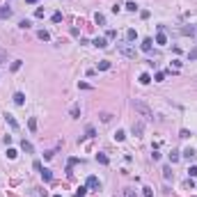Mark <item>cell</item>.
<instances>
[{
	"label": "cell",
	"instance_id": "cell-22",
	"mask_svg": "<svg viewBox=\"0 0 197 197\" xmlns=\"http://www.w3.org/2000/svg\"><path fill=\"white\" fill-rule=\"evenodd\" d=\"M96 161H99L101 165H108V156L105 154H96Z\"/></svg>",
	"mask_w": 197,
	"mask_h": 197
},
{
	"label": "cell",
	"instance_id": "cell-10",
	"mask_svg": "<svg viewBox=\"0 0 197 197\" xmlns=\"http://www.w3.org/2000/svg\"><path fill=\"white\" fill-rule=\"evenodd\" d=\"M5 119H7V124H9V126H12V129H14V131L18 129V121L14 119V117H12V115H5Z\"/></svg>",
	"mask_w": 197,
	"mask_h": 197
},
{
	"label": "cell",
	"instance_id": "cell-14",
	"mask_svg": "<svg viewBox=\"0 0 197 197\" xmlns=\"http://www.w3.org/2000/svg\"><path fill=\"white\" fill-rule=\"evenodd\" d=\"M163 177H165V179H172V177H174V172H172L170 165H165V167H163Z\"/></svg>",
	"mask_w": 197,
	"mask_h": 197
},
{
	"label": "cell",
	"instance_id": "cell-18",
	"mask_svg": "<svg viewBox=\"0 0 197 197\" xmlns=\"http://www.w3.org/2000/svg\"><path fill=\"white\" fill-rule=\"evenodd\" d=\"M156 44H161V46H165V44H167V37H165L163 32H158V37H156Z\"/></svg>",
	"mask_w": 197,
	"mask_h": 197
},
{
	"label": "cell",
	"instance_id": "cell-26",
	"mask_svg": "<svg viewBox=\"0 0 197 197\" xmlns=\"http://www.w3.org/2000/svg\"><path fill=\"white\" fill-rule=\"evenodd\" d=\"M179 158H181V156H179V151H172V154H170V163H177Z\"/></svg>",
	"mask_w": 197,
	"mask_h": 197
},
{
	"label": "cell",
	"instance_id": "cell-20",
	"mask_svg": "<svg viewBox=\"0 0 197 197\" xmlns=\"http://www.w3.org/2000/svg\"><path fill=\"white\" fill-rule=\"evenodd\" d=\"M140 83H142V85H149V83H151V76H149V73H142V76H140Z\"/></svg>",
	"mask_w": 197,
	"mask_h": 197
},
{
	"label": "cell",
	"instance_id": "cell-37",
	"mask_svg": "<svg viewBox=\"0 0 197 197\" xmlns=\"http://www.w3.org/2000/svg\"><path fill=\"white\" fill-rule=\"evenodd\" d=\"M179 137H183V140H186V137H190V131H188V129H183V131L179 133Z\"/></svg>",
	"mask_w": 197,
	"mask_h": 197
},
{
	"label": "cell",
	"instance_id": "cell-38",
	"mask_svg": "<svg viewBox=\"0 0 197 197\" xmlns=\"http://www.w3.org/2000/svg\"><path fill=\"white\" fill-rule=\"evenodd\" d=\"M85 133H87V137H94V133H96V131L92 129V126H87V131H85Z\"/></svg>",
	"mask_w": 197,
	"mask_h": 197
},
{
	"label": "cell",
	"instance_id": "cell-6",
	"mask_svg": "<svg viewBox=\"0 0 197 197\" xmlns=\"http://www.w3.org/2000/svg\"><path fill=\"white\" fill-rule=\"evenodd\" d=\"M92 44H94L96 48H105V46H108V39H105V37H96Z\"/></svg>",
	"mask_w": 197,
	"mask_h": 197
},
{
	"label": "cell",
	"instance_id": "cell-30",
	"mask_svg": "<svg viewBox=\"0 0 197 197\" xmlns=\"http://www.w3.org/2000/svg\"><path fill=\"white\" fill-rule=\"evenodd\" d=\"M115 37H117V30H108L105 32V39H115Z\"/></svg>",
	"mask_w": 197,
	"mask_h": 197
},
{
	"label": "cell",
	"instance_id": "cell-24",
	"mask_svg": "<svg viewBox=\"0 0 197 197\" xmlns=\"http://www.w3.org/2000/svg\"><path fill=\"white\" fill-rule=\"evenodd\" d=\"M41 177H44V181H51L53 179V172L51 170H41Z\"/></svg>",
	"mask_w": 197,
	"mask_h": 197
},
{
	"label": "cell",
	"instance_id": "cell-32",
	"mask_svg": "<svg viewBox=\"0 0 197 197\" xmlns=\"http://www.w3.org/2000/svg\"><path fill=\"white\" fill-rule=\"evenodd\" d=\"M188 57H190V62H193V60H197V46H195V48H193V51L188 53Z\"/></svg>",
	"mask_w": 197,
	"mask_h": 197
},
{
	"label": "cell",
	"instance_id": "cell-42",
	"mask_svg": "<svg viewBox=\"0 0 197 197\" xmlns=\"http://www.w3.org/2000/svg\"><path fill=\"white\" fill-rule=\"evenodd\" d=\"M0 62H5V55H2V53H0Z\"/></svg>",
	"mask_w": 197,
	"mask_h": 197
},
{
	"label": "cell",
	"instance_id": "cell-7",
	"mask_svg": "<svg viewBox=\"0 0 197 197\" xmlns=\"http://www.w3.org/2000/svg\"><path fill=\"white\" fill-rule=\"evenodd\" d=\"M151 44H154V41H151L149 37H147V39H142V44H140V48H142L145 53H149V51H151Z\"/></svg>",
	"mask_w": 197,
	"mask_h": 197
},
{
	"label": "cell",
	"instance_id": "cell-39",
	"mask_svg": "<svg viewBox=\"0 0 197 197\" xmlns=\"http://www.w3.org/2000/svg\"><path fill=\"white\" fill-rule=\"evenodd\" d=\"M142 190H145V197H154V190L151 188H142Z\"/></svg>",
	"mask_w": 197,
	"mask_h": 197
},
{
	"label": "cell",
	"instance_id": "cell-31",
	"mask_svg": "<svg viewBox=\"0 0 197 197\" xmlns=\"http://www.w3.org/2000/svg\"><path fill=\"white\" fill-rule=\"evenodd\" d=\"M126 9H129V12H137V5L135 2H126Z\"/></svg>",
	"mask_w": 197,
	"mask_h": 197
},
{
	"label": "cell",
	"instance_id": "cell-9",
	"mask_svg": "<svg viewBox=\"0 0 197 197\" xmlns=\"http://www.w3.org/2000/svg\"><path fill=\"white\" fill-rule=\"evenodd\" d=\"M181 32H183V34H190V37H197V25H188V28H183Z\"/></svg>",
	"mask_w": 197,
	"mask_h": 197
},
{
	"label": "cell",
	"instance_id": "cell-21",
	"mask_svg": "<svg viewBox=\"0 0 197 197\" xmlns=\"http://www.w3.org/2000/svg\"><path fill=\"white\" fill-rule=\"evenodd\" d=\"M115 140H117V142H124V140H126V133H124V131H117V133H115Z\"/></svg>",
	"mask_w": 197,
	"mask_h": 197
},
{
	"label": "cell",
	"instance_id": "cell-15",
	"mask_svg": "<svg viewBox=\"0 0 197 197\" xmlns=\"http://www.w3.org/2000/svg\"><path fill=\"white\" fill-rule=\"evenodd\" d=\"M37 37H39L41 41H48V39H51V34L46 32V30H39V32H37Z\"/></svg>",
	"mask_w": 197,
	"mask_h": 197
},
{
	"label": "cell",
	"instance_id": "cell-11",
	"mask_svg": "<svg viewBox=\"0 0 197 197\" xmlns=\"http://www.w3.org/2000/svg\"><path fill=\"white\" fill-rule=\"evenodd\" d=\"M126 39H129V41H135V39H137V32L133 30V28H129V30H126Z\"/></svg>",
	"mask_w": 197,
	"mask_h": 197
},
{
	"label": "cell",
	"instance_id": "cell-16",
	"mask_svg": "<svg viewBox=\"0 0 197 197\" xmlns=\"http://www.w3.org/2000/svg\"><path fill=\"white\" fill-rule=\"evenodd\" d=\"M21 149H23L25 154H32V145H30V142H25V140L21 142Z\"/></svg>",
	"mask_w": 197,
	"mask_h": 197
},
{
	"label": "cell",
	"instance_id": "cell-4",
	"mask_svg": "<svg viewBox=\"0 0 197 197\" xmlns=\"http://www.w3.org/2000/svg\"><path fill=\"white\" fill-rule=\"evenodd\" d=\"M133 135H142V131H145V124L142 121H133Z\"/></svg>",
	"mask_w": 197,
	"mask_h": 197
},
{
	"label": "cell",
	"instance_id": "cell-35",
	"mask_svg": "<svg viewBox=\"0 0 197 197\" xmlns=\"http://www.w3.org/2000/svg\"><path fill=\"white\" fill-rule=\"evenodd\" d=\"M18 25L23 28V30H28V28H32V23H30V21H21V23H18Z\"/></svg>",
	"mask_w": 197,
	"mask_h": 197
},
{
	"label": "cell",
	"instance_id": "cell-12",
	"mask_svg": "<svg viewBox=\"0 0 197 197\" xmlns=\"http://www.w3.org/2000/svg\"><path fill=\"white\" fill-rule=\"evenodd\" d=\"M12 16V7H0V18H9Z\"/></svg>",
	"mask_w": 197,
	"mask_h": 197
},
{
	"label": "cell",
	"instance_id": "cell-29",
	"mask_svg": "<svg viewBox=\"0 0 197 197\" xmlns=\"http://www.w3.org/2000/svg\"><path fill=\"white\" fill-rule=\"evenodd\" d=\"M62 21V12H55V14H53V23H60Z\"/></svg>",
	"mask_w": 197,
	"mask_h": 197
},
{
	"label": "cell",
	"instance_id": "cell-17",
	"mask_svg": "<svg viewBox=\"0 0 197 197\" xmlns=\"http://www.w3.org/2000/svg\"><path fill=\"white\" fill-rule=\"evenodd\" d=\"M94 21L99 23V25H105V16H103L101 12H96V16H94Z\"/></svg>",
	"mask_w": 197,
	"mask_h": 197
},
{
	"label": "cell",
	"instance_id": "cell-3",
	"mask_svg": "<svg viewBox=\"0 0 197 197\" xmlns=\"http://www.w3.org/2000/svg\"><path fill=\"white\" fill-rule=\"evenodd\" d=\"M87 188H92V190H99V188H101V181L96 179V177H87Z\"/></svg>",
	"mask_w": 197,
	"mask_h": 197
},
{
	"label": "cell",
	"instance_id": "cell-23",
	"mask_svg": "<svg viewBox=\"0 0 197 197\" xmlns=\"http://www.w3.org/2000/svg\"><path fill=\"white\" fill-rule=\"evenodd\" d=\"M28 129H30V131H37V119H34V117L28 119Z\"/></svg>",
	"mask_w": 197,
	"mask_h": 197
},
{
	"label": "cell",
	"instance_id": "cell-19",
	"mask_svg": "<svg viewBox=\"0 0 197 197\" xmlns=\"http://www.w3.org/2000/svg\"><path fill=\"white\" fill-rule=\"evenodd\" d=\"M99 69H101V71H108V69H110V60H101L99 62Z\"/></svg>",
	"mask_w": 197,
	"mask_h": 197
},
{
	"label": "cell",
	"instance_id": "cell-1",
	"mask_svg": "<svg viewBox=\"0 0 197 197\" xmlns=\"http://www.w3.org/2000/svg\"><path fill=\"white\" fill-rule=\"evenodd\" d=\"M133 110L140 112V115H142V117H147V119H151V117H154V110H151L145 101H140V99H133Z\"/></svg>",
	"mask_w": 197,
	"mask_h": 197
},
{
	"label": "cell",
	"instance_id": "cell-8",
	"mask_svg": "<svg viewBox=\"0 0 197 197\" xmlns=\"http://www.w3.org/2000/svg\"><path fill=\"white\" fill-rule=\"evenodd\" d=\"M14 103H16V105H23V103H25V94H23V92H16V94H14Z\"/></svg>",
	"mask_w": 197,
	"mask_h": 197
},
{
	"label": "cell",
	"instance_id": "cell-33",
	"mask_svg": "<svg viewBox=\"0 0 197 197\" xmlns=\"http://www.w3.org/2000/svg\"><path fill=\"white\" fill-rule=\"evenodd\" d=\"M101 119H103V121H105V124H108V121H110V119H112V115H110V112H103V115H101Z\"/></svg>",
	"mask_w": 197,
	"mask_h": 197
},
{
	"label": "cell",
	"instance_id": "cell-13",
	"mask_svg": "<svg viewBox=\"0 0 197 197\" xmlns=\"http://www.w3.org/2000/svg\"><path fill=\"white\" fill-rule=\"evenodd\" d=\"M71 117H73V119H78V117H80V105H71Z\"/></svg>",
	"mask_w": 197,
	"mask_h": 197
},
{
	"label": "cell",
	"instance_id": "cell-36",
	"mask_svg": "<svg viewBox=\"0 0 197 197\" xmlns=\"http://www.w3.org/2000/svg\"><path fill=\"white\" fill-rule=\"evenodd\" d=\"M190 177H197V165H190V170H188Z\"/></svg>",
	"mask_w": 197,
	"mask_h": 197
},
{
	"label": "cell",
	"instance_id": "cell-40",
	"mask_svg": "<svg viewBox=\"0 0 197 197\" xmlns=\"http://www.w3.org/2000/svg\"><path fill=\"white\" fill-rule=\"evenodd\" d=\"M53 156H55V151H46V154H44V158H46V161H51Z\"/></svg>",
	"mask_w": 197,
	"mask_h": 197
},
{
	"label": "cell",
	"instance_id": "cell-34",
	"mask_svg": "<svg viewBox=\"0 0 197 197\" xmlns=\"http://www.w3.org/2000/svg\"><path fill=\"white\" fill-rule=\"evenodd\" d=\"M34 16L41 18V16H44V7H37V9H34Z\"/></svg>",
	"mask_w": 197,
	"mask_h": 197
},
{
	"label": "cell",
	"instance_id": "cell-43",
	"mask_svg": "<svg viewBox=\"0 0 197 197\" xmlns=\"http://www.w3.org/2000/svg\"><path fill=\"white\" fill-rule=\"evenodd\" d=\"M25 2H30V5H32V2H37V0H25Z\"/></svg>",
	"mask_w": 197,
	"mask_h": 197
},
{
	"label": "cell",
	"instance_id": "cell-41",
	"mask_svg": "<svg viewBox=\"0 0 197 197\" xmlns=\"http://www.w3.org/2000/svg\"><path fill=\"white\" fill-rule=\"evenodd\" d=\"M78 87L80 89H92V85H87V83H78Z\"/></svg>",
	"mask_w": 197,
	"mask_h": 197
},
{
	"label": "cell",
	"instance_id": "cell-2",
	"mask_svg": "<svg viewBox=\"0 0 197 197\" xmlns=\"http://www.w3.org/2000/svg\"><path fill=\"white\" fill-rule=\"evenodd\" d=\"M119 53L124 55V57L135 60V48H133V46H129V44H121V46H119Z\"/></svg>",
	"mask_w": 197,
	"mask_h": 197
},
{
	"label": "cell",
	"instance_id": "cell-27",
	"mask_svg": "<svg viewBox=\"0 0 197 197\" xmlns=\"http://www.w3.org/2000/svg\"><path fill=\"white\" fill-rule=\"evenodd\" d=\"M16 156H18V151H16V149H7V158H12V161H14Z\"/></svg>",
	"mask_w": 197,
	"mask_h": 197
},
{
	"label": "cell",
	"instance_id": "cell-44",
	"mask_svg": "<svg viewBox=\"0 0 197 197\" xmlns=\"http://www.w3.org/2000/svg\"><path fill=\"white\" fill-rule=\"evenodd\" d=\"M55 197H62V195H55Z\"/></svg>",
	"mask_w": 197,
	"mask_h": 197
},
{
	"label": "cell",
	"instance_id": "cell-28",
	"mask_svg": "<svg viewBox=\"0 0 197 197\" xmlns=\"http://www.w3.org/2000/svg\"><path fill=\"white\" fill-rule=\"evenodd\" d=\"M21 64H23L21 60H14V62H12V71H18V69H21Z\"/></svg>",
	"mask_w": 197,
	"mask_h": 197
},
{
	"label": "cell",
	"instance_id": "cell-5",
	"mask_svg": "<svg viewBox=\"0 0 197 197\" xmlns=\"http://www.w3.org/2000/svg\"><path fill=\"white\" fill-rule=\"evenodd\" d=\"M195 149H193V147H188V149H183V158H186V161H190V163H193V161H195Z\"/></svg>",
	"mask_w": 197,
	"mask_h": 197
},
{
	"label": "cell",
	"instance_id": "cell-25",
	"mask_svg": "<svg viewBox=\"0 0 197 197\" xmlns=\"http://www.w3.org/2000/svg\"><path fill=\"white\" fill-rule=\"evenodd\" d=\"M124 197H137L133 188H124Z\"/></svg>",
	"mask_w": 197,
	"mask_h": 197
}]
</instances>
